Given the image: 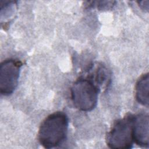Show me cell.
<instances>
[{"label":"cell","mask_w":149,"mask_h":149,"mask_svg":"<svg viewBox=\"0 0 149 149\" xmlns=\"http://www.w3.org/2000/svg\"><path fill=\"white\" fill-rule=\"evenodd\" d=\"M134 116L128 114L115 122L107 136V144L109 148L128 149L132 147Z\"/></svg>","instance_id":"cell-3"},{"label":"cell","mask_w":149,"mask_h":149,"mask_svg":"<svg viewBox=\"0 0 149 149\" xmlns=\"http://www.w3.org/2000/svg\"><path fill=\"white\" fill-rule=\"evenodd\" d=\"M22 63L17 60L9 59L1 62L0 66V92L9 95L16 88Z\"/></svg>","instance_id":"cell-4"},{"label":"cell","mask_w":149,"mask_h":149,"mask_svg":"<svg viewBox=\"0 0 149 149\" xmlns=\"http://www.w3.org/2000/svg\"><path fill=\"white\" fill-rule=\"evenodd\" d=\"M69 125L68 117L63 112H55L48 115L41 123L38 139L45 148L61 145L66 139Z\"/></svg>","instance_id":"cell-1"},{"label":"cell","mask_w":149,"mask_h":149,"mask_svg":"<svg viewBox=\"0 0 149 149\" xmlns=\"http://www.w3.org/2000/svg\"><path fill=\"white\" fill-rule=\"evenodd\" d=\"M148 115L141 113L134 115L133 121V140L137 145L148 147Z\"/></svg>","instance_id":"cell-5"},{"label":"cell","mask_w":149,"mask_h":149,"mask_svg":"<svg viewBox=\"0 0 149 149\" xmlns=\"http://www.w3.org/2000/svg\"><path fill=\"white\" fill-rule=\"evenodd\" d=\"M99 88L90 80L80 79L72 85L70 92L74 106L81 111H91L97 105Z\"/></svg>","instance_id":"cell-2"},{"label":"cell","mask_w":149,"mask_h":149,"mask_svg":"<svg viewBox=\"0 0 149 149\" xmlns=\"http://www.w3.org/2000/svg\"><path fill=\"white\" fill-rule=\"evenodd\" d=\"M148 87L149 78L148 73L143 74L140 77L136 83L135 87V97L136 100L141 105L148 107Z\"/></svg>","instance_id":"cell-6"}]
</instances>
